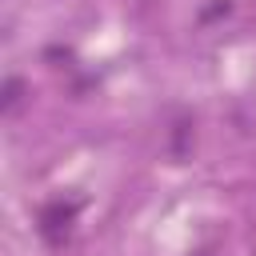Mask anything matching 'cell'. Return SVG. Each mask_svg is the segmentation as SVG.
Wrapping results in <instances>:
<instances>
[{"instance_id": "cell-1", "label": "cell", "mask_w": 256, "mask_h": 256, "mask_svg": "<svg viewBox=\"0 0 256 256\" xmlns=\"http://www.w3.org/2000/svg\"><path fill=\"white\" fill-rule=\"evenodd\" d=\"M20 92H24V84H20L16 76H12V80L4 84V112H12V108L20 104Z\"/></svg>"}, {"instance_id": "cell-2", "label": "cell", "mask_w": 256, "mask_h": 256, "mask_svg": "<svg viewBox=\"0 0 256 256\" xmlns=\"http://www.w3.org/2000/svg\"><path fill=\"white\" fill-rule=\"evenodd\" d=\"M196 256H212V252H196Z\"/></svg>"}]
</instances>
